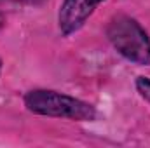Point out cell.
I'll return each instance as SVG.
<instances>
[{
	"instance_id": "277c9868",
	"label": "cell",
	"mask_w": 150,
	"mask_h": 148,
	"mask_svg": "<svg viewBox=\"0 0 150 148\" xmlns=\"http://www.w3.org/2000/svg\"><path fill=\"white\" fill-rule=\"evenodd\" d=\"M136 87H138V92L150 103V78L149 77H138L136 78Z\"/></svg>"
},
{
	"instance_id": "7a4b0ae2",
	"label": "cell",
	"mask_w": 150,
	"mask_h": 148,
	"mask_svg": "<svg viewBox=\"0 0 150 148\" xmlns=\"http://www.w3.org/2000/svg\"><path fill=\"white\" fill-rule=\"evenodd\" d=\"M107 37L126 59L136 65H150V38L140 23L129 16H115L107 26Z\"/></svg>"
},
{
	"instance_id": "3957f363",
	"label": "cell",
	"mask_w": 150,
	"mask_h": 148,
	"mask_svg": "<svg viewBox=\"0 0 150 148\" xmlns=\"http://www.w3.org/2000/svg\"><path fill=\"white\" fill-rule=\"evenodd\" d=\"M103 0H63L58 23L63 35H72L84 26L89 16Z\"/></svg>"
},
{
	"instance_id": "5b68a950",
	"label": "cell",
	"mask_w": 150,
	"mask_h": 148,
	"mask_svg": "<svg viewBox=\"0 0 150 148\" xmlns=\"http://www.w3.org/2000/svg\"><path fill=\"white\" fill-rule=\"evenodd\" d=\"M4 26H5V18H4V16L0 14V30H2Z\"/></svg>"
},
{
	"instance_id": "6da1fadb",
	"label": "cell",
	"mask_w": 150,
	"mask_h": 148,
	"mask_svg": "<svg viewBox=\"0 0 150 148\" xmlns=\"http://www.w3.org/2000/svg\"><path fill=\"white\" fill-rule=\"evenodd\" d=\"M26 108L37 115L45 117H58V118H70V120H94L96 108L82 99L72 98L68 94H61L56 91L35 89L26 92L25 96Z\"/></svg>"
},
{
	"instance_id": "8992f818",
	"label": "cell",
	"mask_w": 150,
	"mask_h": 148,
	"mask_svg": "<svg viewBox=\"0 0 150 148\" xmlns=\"http://www.w3.org/2000/svg\"><path fill=\"white\" fill-rule=\"evenodd\" d=\"M0 68H2V61H0Z\"/></svg>"
}]
</instances>
